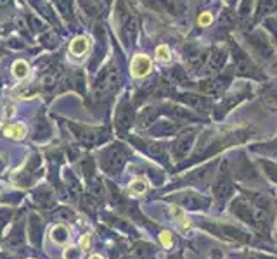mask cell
<instances>
[{
	"mask_svg": "<svg viewBox=\"0 0 277 259\" xmlns=\"http://www.w3.org/2000/svg\"><path fill=\"white\" fill-rule=\"evenodd\" d=\"M118 83V73H113V75H108V73H103L101 78L96 82V93L99 97L108 95L109 92H113V88Z\"/></svg>",
	"mask_w": 277,
	"mask_h": 259,
	"instance_id": "cell-1",
	"label": "cell"
},
{
	"mask_svg": "<svg viewBox=\"0 0 277 259\" xmlns=\"http://www.w3.org/2000/svg\"><path fill=\"white\" fill-rule=\"evenodd\" d=\"M151 68H152L151 59H149L147 56H142V54L134 57L132 64H130V71H132V75L136 76V78H142V76L149 75V73H151Z\"/></svg>",
	"mask_w": 277,
	"mask_h": 259,
	"instance_id": "cell-2",
	"label": "cell"
},
{
	"mask_svg": "<svg viewBox=\"0 0 277 259\" xmlns=\"http://www.w3.org/2000/svg\"><path fill=\"white\" fill-rule=\"evenodd\" d=\"M211 21H213V17H211V14H208V12H203L201 16H199L198 23L201 24V26H210V24H211Z\"/></svg>",
	"mask_w": 277,
	"mask_h": 259,
	"instance_id": "cell-12",
	"label": "cell"
},
{
	"mask_svg": "<svg viewBox=\"0 0 277 259\" xmlns=\"http://www.w3.org/2000/svg\"><path fill=\"white\" fill-rule=\"evenodd\" d=\"M3 133H5L7 137L14 138V140H21V138L26 135V128H24V125H12V126H7V128L3 130Z\"/></svg>",
	"mask_w": 277,
	"mask_h": 259,
	"instance_id": "cell-6",
	"label": "cell"
},
{
	"mask_svg": "<svg viewBox=\"0 0 277 259\" xmlns=\"http://www.w3.org/2000/svg\"><path fill=\"white\" fill-rule=\"evenodd\" d=\"M61 78H63V71H61V68H56V69H52V71L47 73V75L43 76L42 85L47 86V88H50V86H56L57 83H59Z\"/></svg>",
	"mask_w": 277,
	"mask_h": 259,
	"instance_id": "cell-4",
	"label": "cell"
},
{
	"mask_svg": "<svg viewBox=\"0 0 277 259\" xmlns=\"http://www.w3.org/2000/svg\"><path fill=\"white\" fill-rule=\"evenodd\" d=\"M78 249L76 247H69V249L64 251V259H80L78 256Z\"/></svg>",
	"mask_w": 277,
	"mask_h": 259,
	"instance_id": "cell-13",
	"label": "cell"
},
{
	"mask_svg": "<svg viewBox=\"0 0 277 259\" xmlns=\"http://www.w3.org/2000/svg\"><path fill=\"white\" fill-rule=\"evenodd\" d=\"M89 47H90V40L87 38V36H76V38L69 43V52H71L73 56L80 57L89 50Z\"/></svg>",
	"mask_w": 277,
	"mask_h": 259,
	"instance_id": "cell-3",
	"label": "cell"
},
{
	"mask_svg": "<svg viewBox=\"0 0 277 259\" xmlns=\"http://www.w3.org/2000/svg\"><path fill=\"white\" fill-rule=\"evenodd\" d=\"M12 75L16 76V78H24V76L28 75V64L24 63V61H17V63H14Z\"/></svg>",
	"mask_w": 277,
	"mask_h": 259,
	"instance_id": "cell-9",
	"label": "cell"
},
{
	"mask_svg": "<svg viewBox=\"0 0 277 259\" xmlns=\"http://www.w3.org/2000/svg\"><path fill=\"white\" fill-rule=\"evenodd\" d=\"M90 259H103V256H99V254H94V256H90Z\"/></svg>",
	"mask_w": 277,
	"mask_h": 259,
	"instance_id": "cell-15",
	"label": "cell"
},
{
	"mask_svg": "<svg viewBox=\"0 0 277 259\" xmlns=\"http://www.w3.org/2000/svg\"><path fill=\"white\" fill-rule=\"evenodd\" d=\"M90 240H92V235H90V233H87V235L82 237V240H80V247H82L83 251H87L90 247Z\"/></svg>",
	"mask_w": 277,
	"mask_h": 259,
	"instance_id": "cell-14",
	"label": "cell"
},
{
	"mask_svg": "<svg viewBox=\"0 0 277 259\" xmlns=\"http://www.w3.org/2000/svg\"><path fill=\"white\" fill-rule=\"evenodd\" d=\"M69 237V232L66 227H63V225H57V227L52 228V239L56 240L57 244H64L68 240Z\"/></svg>",
	"mask_w": 277,
	"mask_h": 259,
	"instance_id": "cell-8",
	"label": "cell"
},
{
	"mask_svg": "<svg viewBox=\"0 0 277 259\" xmlns=\"http://www.w3.org/2000/svg\"><path fill=\"white\" fill-rule=\"evenodd\" d=\"M156 59L161 61V63H168L172 59V54H170V49L166 45H159L156 49Z\"/></svg>",
	"mask_w": 277,
	"mask_h": 259,
	"instance_id": "cell-10",
	"label": "cell"
},
{
	"mask_svg": "<svg viewBox=\"0 0 277 259\" xmlns=\"http://www.w3.org/2000/svg\"><path fill=\"white\" fill-rule=\"evenodd\" d=\"M159 242H161L163 247H166V249H170V247L173 246V237L170 232H161L159 233Z\"/></svg>",
	"mask_w": 277,
	"mask_h": 259,
	"instance_id": "cell-11",
	"label": "cell"
},
{
	"mask_svg": "<svg viewBox=\"0 0 277 259\" xmlns=\"http://www.w3.org/2000/svg\"><path fill=\"white\" fill-rule=\"evenodd\" d=\"M170 213H172V216L175 218V221H177L178 225H182V227H184L182 230H184L185 233H187L189 230H191V223H189L187 218H185V214L182 213V211L178 209L177 206H172V207H170Z\"/></svg>",
	"mask_w": 277,
	"mask_h": 259,
	"instance_id": "cell-5",
	"label": "cell"
},
{
	"mask_svg": "<svg viewBox=\"0 0 277 259\" xmlns=\"http://www.w3.org/2000/svg\"><path fill=\"white\" fill-rule=\"evenodd\" d=\"M145 190H147V183H145V180H142V178L134 180L132 183L129 185V194L130 195H142Z\"/></svg>",
	"mask_w": 277,
	"mask_h": 259,
	"instance_id": "cell-7",
	"label": "cell"
}]
</instances>
